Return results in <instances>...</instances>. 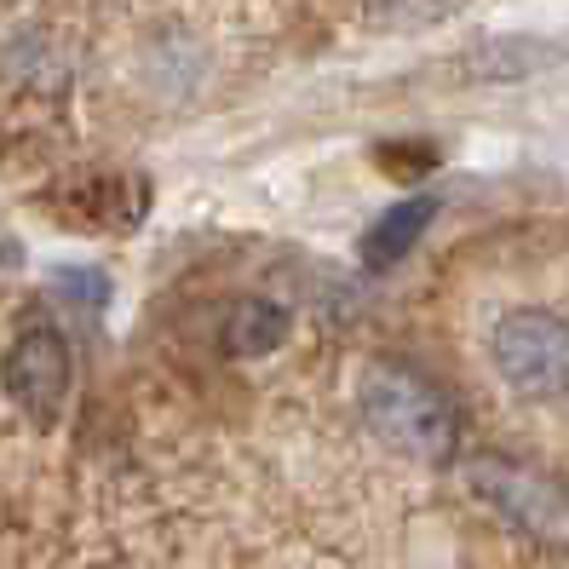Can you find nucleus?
Segmentation results:
<instances>
[{"label": "nucleus", "mask_w": 569, "mask_h": 569, "mask_svg": "<svg viewBox=\"0 0 569 569\" xmlns=\"http://www.w3.org/2000/svg\"><path fill=\"white\" fill-rule=\"evenodd\" d=\"M386 167H397V173H420V167L438 161V150H380Z\"/></svg>", "instance_id": "8"}, {"label": "nucleus", "mask_w": 569, "mask_h": 569, "mask_svg": "<svg viewBox=\"0 0 569 569\" xmlns=\"http://www.w3.org/2000/svg\"><path fill=\"white\" fill-rule=\"evenodd\" d=\"M288 333V311L271 306V299H237V306L224 311V351L230 357H271Z\"/></svg>", "instance_id": "6"}, {"label": "nucleus", "mask_w": 569, "mask_h": 569, "mask_svg": "<svg viewBox=\"0 0 569 569\" xmlns=\"http://www.w3.org/2000/svg\"><path fill=\"white\" fill-rule=\"evenodd\" d=\"M495 375L529 403L569 397V322L552 311H512L489 333Z\"/></svg>", "instance_id": "2"}, {"label": "nucleus", "mask_w": 569, "mask_h": 569, "mask_svg": "<svg viewBox=\"0 0 569 569\" xmlns=\"http://www.w3.org/2000/svg\"><path fill=\"white\" fill-rule=\"evenodd\" d=\"M466 483H472V495L489 500L512 529L535 535V541H547V547H569V495L547 472H529L518 460L483 455V460L466 466Z\"/></svg>", "instance_id": "3"}, {"label": "nucleus", "mask_w": 569, "mask_h": 569, "mask_svg": "<svg viewBox=\"0 0 569 569\" xmlns=\"http://www.w3.org/2000/svg\"><path fill=\"white\" fill-rule=\"evenodd\" d=\"M362 420H368V431H375L386 449L409 455L420 466L455 460V443H460L455 403L420 375V368H403V362H375L368 368Z\"/></svg>", "instance_id": "1"}, {"label": "nucleus", "mask_w": 569, "mask_h": 569, "mask_svg": "<svg viewBox=\"0 0 569 569\" xmlns=\"http://www.w3.org/2000/svg\"><path fill=\"white\" fill-rule=\"evenodd\" d=\"M460 0H368V18L386 29H431L443 23Z\"/></svg>", "instance_id": "7"}, {"label": "nucleus", "mask_w": 569, "mask_h": 569, "mask_svg": "<svg viewBox=\"0 0 569 569\" xmlns=\"http://www.w3.org/2000/svg\"><path fill=\"white\" fill-rule=\"evenodd\" d=\"M70 386H76V357H70V340L58 328L36 322L23 328L12 351H7V391L12 403L36 420V426H52L70 403Z\"/></svg>", "instance_id": "4"}, {"label": "nucleus", "mask_w": 569, "mask_h": 569, "mask_svg": "<svg viewBox=\"0 0 569 569\" xmlns=\"http://www.w3.org/2000/svg\"><path fill=\"white\" fill-rule=\"evenodd\" d=\"M431 213H438V196H409V202H391L375 224H368L362 264H368V271H391V264L420 242V230L431 224Z\"/></svg>", "instance_id": "5"}]
</instances>
